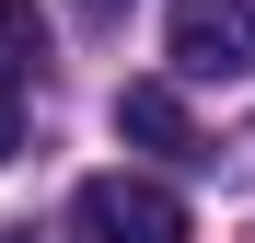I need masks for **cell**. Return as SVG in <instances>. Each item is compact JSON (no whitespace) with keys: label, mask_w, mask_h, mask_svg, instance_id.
Returning a JSON list of instances; mask_svg holds the SVG:
<instances>
[{"label":"cell","mask_w":255,"mask_h":243,"mask_svg":"<svg viewBox=\"0 0 255 243\" xmlns=\"http://www.w3.org/2000/svg\"><path fill=\"white\" fill-rule=\"evenodd\" d=\"M81 12H128V0H81Z\"/></svg>","instance_id":"cell-6"},{"label":"cell","mask_w":255,"mask_h":243,"mask_svg":"<svg viewBox=\"0 0 255 243\" xmlns=\"http://www.w3.org/2000/svg\"><path fill=\"white\" fill-rule=\"evenodd\" d=\"M35 58H47V23H35V0H0V81H35Z\"/></svg>","instance_id":"cell-4"},{"label":"cell","mask_w":255,"mask_h":243,"mask_svg":"<svg viewBox=\"0 0 255 243\" xmlns=\"http://www.w3.org/2000/svg\"><path fill=\"white\" fill-rule=\"evenodd\" d=\"M162 47H174L186 81H244L255 70V0H174Z\"/></svg>","instance_id":"cell-2"},{"label":"cell","mask_w":255,"mask_h":243,"mask_svg":"<svg viewBox=\"0 0 255 243\" xmlns=\"http://www.w3.org/2000/svg\"><path fill=\"white\" fill-rule=\"evenodd\" d=\"M12 151H23V93L0 81V162H12Z\"/></svg>","instance_id":"cell-5"},{"label":"cell","mask_w":255,"mask_h":243,"mask_svg":"<svg viewBox=\"0 0 255 243\" xmlns=\"http://www.w3.org/2000/svg\"><path fill=\"white\" fill-rule=\"evenodd\" d=\"M70 220H81V243H186V197L162 174H93L70 197Z\"/></svg>","instance_id":"cell-1"},{"label":"cell","mask_w":255,"mask_h":243,"mask_svg":"<svg viewBox=\"0 0 255 243\" xmlns=\"http://www.w3.org/2000/svg\"><path fill=\"white\" fill-rule=\"evenodd\" d=\"M116 139H139V151H197V116H186V93H174V81H128V93H116Z\"/></svg>","instance_id":"cell-3"}]
</instances>
